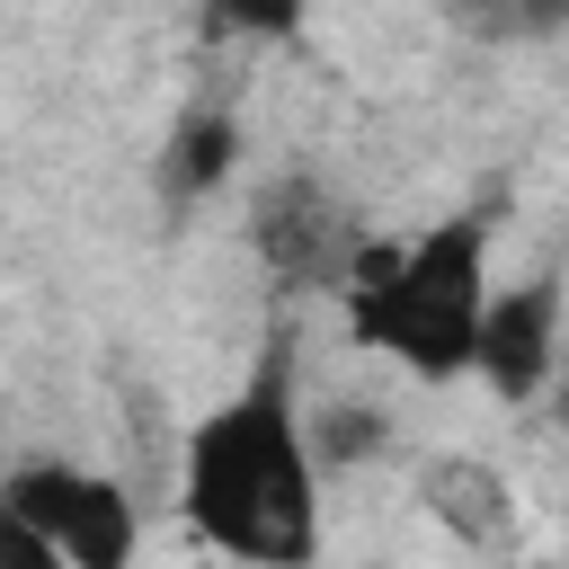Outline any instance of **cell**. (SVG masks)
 I'll use <instances>...</instances> for the list:
<instances>
[{"label":"cell","mask_w":569,"mask_h":569,"mask_svg":"<svg viewBox=\"0 0 569 569\" xmlns=\"http://www.w3.org/2000/svg\"><path fill=\"white\" fill-rule=\"evenodd\" d=\"M320 445L293 382V347L267 338L249 382L213 400L178 445V516L240 569H311L320 560Z\"/></svg>","instance_id":"cell-1"},{"label":"cell","mask_w":569,"mask_h":569,"mask_svg":"<svg viewBox=\"0 0 569 569\" xmlns=\"http://www.w3.org/2000/svg\"><path fill=\"white\" fill-rule=\"evenodd\" d=\"M489 249H498V213H489V204H462V213H445V222L373 249L365 276L347 284V329H356V347L391 356V365L418 373V382L471 373V365H480L489 302H498Z\"/></svg>","instance_id":"cell-2"},{"label":"cell","mask_w":569,"mask_h":569,"mask_svg":"<svg viewBox=\"0 0 569 569\" xmlns=\"http://www.w3.org/2000/svg\"><path fill=\"white\" fill-rule=\"evenodd\" d=\"M249 249H258V267H267L284 293H347V284L365 276V258H373L356 204L329 196V187L302 178V169H284V178H267V187L249 196Z\"/></svg>","instance_id":"cell-3"},{"label":"cell","mask_w":569,"mask_h":569,"mask_svg":"<svg viewBox=\"0 0 569 569\" xmlns=\"http://www.w3.org/2000/svg\"><path fill=\"white\" fill-rule=\"evenodd\" d=\"M0 516H27L36 533H53V551L71 569H133V551H142L133 489L89 462H18L0 489Z\"/></svg>","instance_id":"cell-4"},{"label":"cell","mask_w":569,"mask_h":569,"mask_svg":"<svg viewBox=\"0 0 569 569\" xmlns=\"http://www.w3.org/2000/svg\"><path fill=\"white\" fill-rule=\"evenodd\" d=\"M569 284H560V267H533V276H516V284H498V302H489V329H480V382L507 400V409H533L542 391H551V373H560V356H569Z\"/></svg>","instance_id":"cell-5"},{"label":"cell","mask_w":569,"mask_h":569,"mask_svg":"<svg viewBox=\"0 0 569 569\" xmlns=\"http://www.w3.org/2000/svg\"><path fill=\"white\" fill-rule=\"evenodd\" d=\"M418 498H427V516H436L453 542H471V551L507 542V525H516V489H507V471L480 462V453H436V462L418 471Z\"/></svg>","instance_id":"cell-6"},{"label":"cell","mask_w":569,"mask_h":569,"mask_svg":"<svg viewBox=\"0 0 569 569\" xmlns=\"http://www.w3.org/2000/svg\"><path fill=\"white\" fill-rule=\"evenodd\" d=\"M231 160H240V124H231L222 107H196V116H178V133L160 142V196H169V204H204V196L231 178Z\"/></svg>","instance_id":"cell-7"},{"label":"cell","mask_w":569,"mask_h":569,"mask_svg":"<svg viewBox=\"0 0 569 569\" xmlns=\"http://www.w3.org/2000/svg\"><path fill=\"white\" fill-rule=\"evenodd\" d=\"M436 9L480 44H560L569 36V0H436Z\"/></svg>","instance_id":"cell-8"},{"label":"cell","mask_w":569,"mask_h":569,"mask_svg":"<svg viewBox=\"0 0 569 569\" xmlns=\"http://www.w3.org/2000/svg\"><path fill=\"white\" fill-rule=\"evenodd\" d=\"M391 418L373 409V400H329V409H311V445H320V471H347V462H373L391 436H382Z\"/></svg>","instance_id":"cell-9"},{"label":"cell","mask_w":569,"mask_h":569,"mask_svg":"<svg viewBox=\"0 0 569 569\" xmlns=\"http://www.w3.org/2000/svg\"><path fill=\"white\" fill-rule=\"evenodd\" d=\"M0 569H71L53 551V533H36L27 516H0Z\"/></svg>","instance_id":"cell-10"},{"label":"cell","mask_w":569,"mask_h":569,"mask_svg":"<svg viewBox=\"0 0 569 569\" xmlns=\"http://www.w3.org/2000/svg\"><path fill=\"white\" fill-rule=\"evenodd\" d=\"M204 9H213V18H231V27H249V36H284L302 0H204Z\"/></svg>","instance_id":"cell-11"},{"label":"cell","mask_w":569,"mask_h":569,"mask_svg":"<svg viewBox=\"0 0 569 569\" xmlns=\"http://www.w3.org/2000/svg\"><path fill=\"white\" fill-rule=\"evenodd\" d=\"M542 400H551V418L569 427V356H560V373H551V391H542Z\"/></svg>","instance_id":"cell-12"}]
</instances>
